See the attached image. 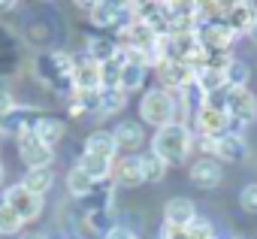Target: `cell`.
Masks as SVG:
<instances>
[{
	"label": "cell",
	"instance_id": "4316f807",
	"mask_svg": "<svg viewBox=\"0 0 257 239\" xmlns=\"http://www.w3.org/2000/svg\"><path fill=\"white\" fill-rule=\"evenodd\" d=\"M140 167H143V176H146V182H161L164 176H167V164L155 155V152H146V155H140Z\"/></svg>",
	"mask_w": 257,
	"mask_h": 239
},
{
	"label": "cell",
	"instance_id": "4fadbf2b",
	"mask_svg": "<svg viewBox=\"0 0 257 239\" xmlns=\"http://www.w3.org/2000/svg\"><path fill=\"white\" fill-rule=\"evenodd\" d=\"M197 70L191 64H182V61H164L161 64V79L170 85V88H188L194 82Z\"/></svg>",
	"mask_w": 257,
	"mask_h": 239
},
{
	"label": "cell",
	"instance_id": "484cf974",
	"mask_svg": "<svg viewBox=\"0 0 257 239\" xmlns=\"http://www.w3.org/2000/svg\"><path fill=\"white\" fill-rule=\"evenodd\" d=\"M67 188H70V194H76V197H88V194L97 188V182L76 164V167L70 170V176H67Z\"/></svg>",
	"mask_w": 257,
	"mask_h": 239
},
{
	"label": "cell",
	"instance_id": "9a60e30c",
	"mask_svg": "<svg viewBox=\"0 0 257 239\" xmlns=\"http://www.w3.org/2000/svg\"><path fill=\"white\" fill-rule=\"evenodd\" d=\"M112 173H115V182H118L121 188H137V185L146 182L143 167H140V158H121V164H118Z\"/></svg>",
	"mask_w": 257,
	"mask_h": 239
},
{
	"label": "cell",
	"instance_id": "836d02e7",
	"mask_svg": "<svg viewBox=\"0 0 257 239\" xmlns=\"http://www.w3.org/2000/svg\"><path fill=\"white\" fill-rule=\"evenodd\" d=\"M164 239H188V236H185V230H179V227H170V224H167V227H164Z\"/></svg>",
	"mask_w": 257,
	"mask_h": 239
},
{
	"label": "cell",
	"instance_id": "d6a6232c",
	"mask_svg": "<svg viewBox=\"0 0 257 239\" xmlns=\"http://www.w3.org/2000/svg\"><path fill=\"white\" fill-rule=\"evenodd\" d=\"M106 239H137V236L131 233V227L115 224V227H109V230H106Z\"/></svg>",
	"mask_w": 257,
	"mask_h": 239
},
{
	"label": "cell",
	"instance_id": "277c9868",
	"mask_svg": "<svg viewBox=\"0 0 257 239\" xmlns=\"http://www.w3.org/2000/svg\"><path fill=\"white\" fill-rule=\"evenodd\" d=\"M224 112L230 118V125H251L257 118V97L248 88H227Z\"/></svg>",
	"mask_w": 257,
	"mask_h": 239
},
{
	"label": "cell",
	"instance_id": "5b68a950",
	"mask_svg": "<svg viewBox=\"0 0 257 239\" xmlns=\"http://www.w3.org/2000/svg\"><path fill=\"white\" fill-rule=\"evenodd\" d=\"M19 155H22V161H25L31 170L52 167V161H55V149L46 146V143H40L34 131H28V134L19 137Z\"/></svg>",
	"mask_w": 257,
	"mask_h": 239
},
{
	"label": "cell",
	"instance_id": "1f68e13d",
	"mask_svg": "<svg viewBox=\"0 0 257 239\" xmlns=\"http://www.w3.org/2000/svg\"><path fill=\"white\" fill-rule=\"evenodd\" d=\"M16 112V100H13V94L10 91H0V122L4 118H10Z\"/></svg>",
	"mask_w": 257,
	"mask_h": 239
},
{
	"label": "cell",
	"instance_id": "30bf717a",
	"mask_svg": "<svg viewBox=\"0 0 257 239\" xmlns=\"http://www.w3.org/2000/svg\"><path fill=\"white\" fill-rule=\"evenodd\" d=\"M254 19H257V7L254 4H230V7H224V25L233 34H242V31L248 34Z\"/></svg>",
	"mask_w": 257,
	"mask_h": 239
},
{
	"label": "cell",
	"instance_id": "9c48e42d",
	"mask_svg": "<svg viewBox=\"0 0 257 239\" xmlns=\"http://www.w3.org/2000/svg\"><path fill=\"white\" fill-rule=\"evenodd\" d=\"M164 215H167V224L170 227H179V230H185L188 224L197 221V209H194V203L188 197H173L164 206Z\"/></svg>",
	"mask_w": 257,
	"mask_h": 239
},
{
	"label": "cell",
	"instance_id": "3957f363",
	"mask_svg": "<svg viewBox=\"0 0 257 239\" xmlns=\"http://www.w3.org/2000/svg\"><path fill=\"white\" fill-rule=\"evenodd\" d=\"M140 115L146 118L149 125H158V128L173 125V118H176V100H173V94L164 91V88L146 91V97L140 100Z\"/></svg>",
	"mask_w": 257,
	"mask_h": 239
},
{
	"label": "cell",
	"instance_id": "74e56055",
	"mask_svg": "<svg viewBox=\"0 0 257 239\" xmlns=\"http://www.w3.org/2000/svg\"><path fill=\"white\" fill-rule=\"evenodd\" d=\"M0 179H4V164H0Z\"/></svg>",
	"mask_w": 257,
	"mask_h": 239
},
{
	"label": "cell",
	"instance_id": "e575fe53",
	"mask_svg": "<svg viewBox=\"0 0 257 239\" xmlns=\"http://www.w3.org/2000/svg\"><path fill=\"white\" fill-rule=\"evenodd\" d=\"M248 37H251V40H254V43H257V19H254V22H251V28H248Z\"/></svg>",
	"mask_w": 257,
	"mask_h": 239
},
{
	"label": "cell",
	"instance_id": "f1b7e54d",
	"mask_svg": "<svg viewBox=\"0 0 257 239\" xmlns=\"http://www.w3.org/2000/svg\"><path fill=\"white\" fill-rule=\"evenodd\" d=\"M22 224H25V221H22V218H19V215L7 206V203L0 206V233H4V236L19 233V230H22Z\"/></svg>",
	"mask_w": 257,
	"mask_h": 239
},
{
	"label": "cell",
	"instance_id": "ba28073f",
	"mask_svg": "<svg viewBox=\"0 0 257 239\" xmlns=\"http://www.w3.org/2000/svg\"><path fill=\"white\" fill-rule=\"evenodd\" d=\"M73 85H76V94H97L103 88L100 85V64H94L91 58L73 61Z\"/></svg>",
	"mask_w": 257,
	"mask_h": 239
},
{
	"label": "cell",
	"instance_id": "d590c367",
	"mask_svg": "<svg viewBox=\"0 0 257 239\" xmlns=\"http://www.w3.org/2000/svg\"><path fill=\"white\" fill-rule=\"evenodd\" d=\"M16 4H13V0H7V4H0V10H13Z\"/></svg>",
	"mask_w": 257,
	"mask_h": 239
},
{
	"label": "cell",
	"instance_id": "603a6c76",
	"mask_svg": "<svg viewBox=\"0 0 257 239\" xmlns=\"http://www.w3.org/2000/svg\"><path fill=\"white\" fill-rule=\"evenodd\" d=\"M124 106H127V94H124L121 88H100V91H97V109H100L103 115L121 112Z\"/></svg>",
	"mask_w": 257,
	"mask_h": 239
},
{
	"label": "cell",
	"instance_id": "5bb4252c",
	"mask_svg": "<svg viewBox=\"0 0 257 239\" xmlns=\"http://www.w3.org/2000/svg\"><path fill=\"white\" fill-rule=\"evenodd\" d=\"M194 82H197V88L203 91V97L218 94V91L227 88V85H224V67H218V64H206V67H200L197 76H194Z\"/></svg>",
	"mask_w": 257,
	"mask_h": 239
},
{
	"label": "cell",
	"instance_id": "2e32d148",
	"mask_svg": "<svg viewBox=\"0 0 257 239\" xmlns=\"http://www.w3.org/2000/svg\"><path fill=\"white\" fill-rule=\"evenodd\" d=\"M34 134H37L40 143H46V146L55 149V143L64 137V122H61V118H55V115H40L37 125H34Z\"/></svg>",
	"mask_w": 257,
	"mask_h": 239
},
{
	"label": "cell",
	"instance_id": "f546056e",
	"mask_svg": "<svg viewBox=\"0 0 257 239\" xmlns=\"http://www.w3.org/2000/svg\"><path fill=\"white\" fill-rule=\"evenodd\" d=\"M185 236H188V239H212V227H209L206 221H200V218H197L194 224H188V227H185Z\"/></svg>",
	"mask_w": 257,
	"mask_h": 239
},
{
	"label": "cell",
	"instance_id": "d4e9b609",
	"mask_svg": "<svg viewBox=\"0 0 257 239\" xmlns=\"http://www.w3.org/2000/svg\"><path fill=\"white\" fill-rule=\"evenodd\" d=\"M248 76H251V70H248V64H245V61L230 58V61L224 64V85H227V88H245Z\"/></svg>",
	"mask_w": 257,
	"mask_h": 239
},
{
	"label": "cell",
	"instance_id": "7402d4cb",
	"mask_svg": "<svg viewBox=\"0 0 257 239\" xmlns=\"http://www.w3.org/2000/svg\"><path fill=\"white\" fill-rule=\"evenodd\" d=\"M124 64H127V52H124V49H121V52H118L112 61L100 64V85H103V88H118Z\"/></svg>",
	"mask_w": 257,
	"mask_h": 239
},
{
	"label": "cell",
	"instance_id": "8fae6325",
	"mask_svg": "<svg viewBox=\"0 0 257 239\" xmlns=\"http://www.w3.org/2000/svg\"><path fill=\"white\" fill-rule=\"evenodd\" d=\"M191 182H194L197 188H203V191L218 188V185H221V167H218V161H212V158L197 161V164L191 167Z\"/></svg>",
	"mask_w": 257,
	"mask_h": 239
},
{
	"label": "cell",
	"instance_id": "52a82bcc",
	"mask_svg": "<svg viewBox=\"0 0 257 239\" xmlns=\"http://www.w3.org/2000/svg\"><path fill=\"white\" fill-rule=\"evenodd\" d=\"M197 128H200V134L203 137H209V140H221V137H227L230 134V118H227V112L224 109H212V106H200V112H197Z\"/></svg>",
	"mask_w": 257,
	"mask_h": 239
},
{
	"label": "cell",
	"instance_id": "e0dca14e",
	"mask_svg": "<svg viewBox=\"0 0 257 239\" xmlns=\"http://www.w3.org/2000/svg\"><path fill=\"white\" fill-rule=\"evenodd\" d=\"M115 152H118V146H115L112 134H103V131H97V134H91V137L85 140V155H94V158L112 161V158H115Z\"/></svg>",
	"mask_w": 257,
	"mask_h": 239
},
{
	"label": "cell",
	"instance_id": "d6986e66",
	"mask_svg": "<svg viewBox=\"0 0 257 239\" xmlns=\"http://www.w3.org/2000/svg\"><path fill=\"white\" fill-rule=\"evenodd\" d=\"M143 128L137 125V122H121L118 128H115V134H112V140H115V146L118 149H127V152H131V149H140L143 146Z\"/></svg>",
	"mask_w": 257,
	"mask_h": 239
},
{
	"label": "cell",
	"instance_id": "44dd1931",
	"mask_svg": "<svg viewBox=\"0 0 257 239\" xmlns=\"http://www.w3.org/2000/svg\"><path fill=\"white\" fill-rule=\"evenodd\" d=\"M31 194H37V197H43L46 191H52V185H55V173H52V167H40V170H28V176H25V182H22Z\"/></svg>",
	"mask_w": 257,
	"mask_h": 239
},
{
	"label": "cell",
	"instance_id": "6da1fadb",
	"mask_svg": "<svg viewBox=\"0 0 257 239\" xmlns=\"http://www.w3.org/2000/svg\"><path fill=\"white\" fill-rule=\"evenodd\" d=\"M188 149H191V131H188L185 125H179V122L161 128V131L155 134V143H152V152H155L167 167L182 164L185 155H188Z\"/></svg>",
	"mask_w": 257,
	"mask_h": 239
},
{
	"label": "cell",
	"instance_id": "83f0119b",
	"mask_svg": "<svg viewBox=\"0 0 257 239\" xmlns=\"http://www.w3.org/2000/svg\"><path fill=\"white\" fill-rule=\"evenodd\" d=\"M79 167H82L94 182H100V179H106V176L112 173V161H103V158H94V155H82Z\"/></svg>",
	"mask_w": 257,
	"mask_h": 239
},
{
	"label": "cell",
	"instance_id": "4dcf8cb0",
	"mask_svg": "<svg viewBox=\"0 0 257 239\" xmlns=\"http://www.w3.org/2000/svg\"><path fill=\"white\" fill-rule=\"evenodd\" d=\"M239 203L245 212H254L257 215V185H245L242 194H239Z\"/></svg>",
	"mask_w": 257,
	"mask_h": 239
},
{
	"label": "cell",
	"instance_id": "7a4b0ae2",
	"mask_svg": "<svg viewBox=\"0 0 257 239\" xmlns=\"http://www.w3.org/2000/svg\"><path fill=\"white\" fill-rule=\"evenodd\" d=\"M37 73L43 76V82L49 88H55L58 94H73L76 85H73V61L61 52L55 55H43L37 61Z\"/></svg>",
	"mask_w": 257,
	"mask_h": 239
},
{
	"label": "cell",
	"instance_id": "cb8c5ba5",
	"mask_svg": "<svg viewBox=\"0 0 257 239\" xmlns=\"http://www.w3.org/2000/svg\"><path fill=\"white\" fill-rule=\"evenodd\" d=\"M118 52H121L118 43H115V40H106V37H97V40L88 43V58H91L94 64H106V61H112Z\"/></svg>",
	"mask_w": 257,
	"mask_h": 239
},
{
	"label": "cell",
	"instance_id": "7c38bea8",
	"mask_svg": "<svg viewBox=\"0 0 257 239\" xmlns=\"http://www.w3.org/2000/svg\"><path fill=\"white\" fill-rule=\"evenodd\" d=\"M146 64H143V58L140 55H134V52H127V64H124V70H121V82H118V88L127 94V91H137L143 82H146Z\"/></svg>",
	"mask_w": 257,
	"mask_h": 239
},
{
	"label": "cell",
	"instance_id": "8992f818",
	"mask_svg": "<svg viewBox=\"0 0 257 239\" xmlns=\"http://www.w3.org/2000/svg\"><path fill=\"white\" fill-rule=\"evenodd\" d=\"M4 203H7V206L22 218V221H34V218L43 212V200H40L37 194H31L25 185H13V188L7 191Z\"/></svg>",
	"mask_w": 257,
	"mask_h": 239
},
{
	"label": "cell",
	"instance_id": "ffe728a7",
	"mask_svg": "<svg viewBox=\"0 0 257 239\" xmlns=\"http://www.w3.org/2000/svg\"><path fill=\"white\" fill-rule=\"evenodd\" d=\"M124 13H127V7H121V4H94L91 22L97 28H112V25H121Z\"/></svg>",
	"mask_w": 257,
	"mask_h": 239
},
{
	"label": "cell",
	"instance_id": "8d00e7d4",
	"mask_svg": "<svg viewBox=\"0 0 257 239\" xmlns=\"http://www.w3.org/2000/svg\"><path fill=\"white\" fill-rule=\"evenodd\" d=\"M25 239H46V236H40V233H28Z\"/></svg>",
	"mask_w": 257,
	"mask_h": 239
},
{
	"label": "cell",
	"instance_id": "ac0fdd59",
	"mask_svg": "<svg viewBox=\"0 0 257 239\" xmlns=\"http://www.w3.org/2000/svg\"><path fill=\"white\" fill-rule=\"evenodd\" d=\"M215 155H218L221 161H242V158L248 155V143H245L239 134H227V137L218 140Z\"/></svg>",
	"mask_w": 257,
	"mask_h": 239
}]
</instances>
